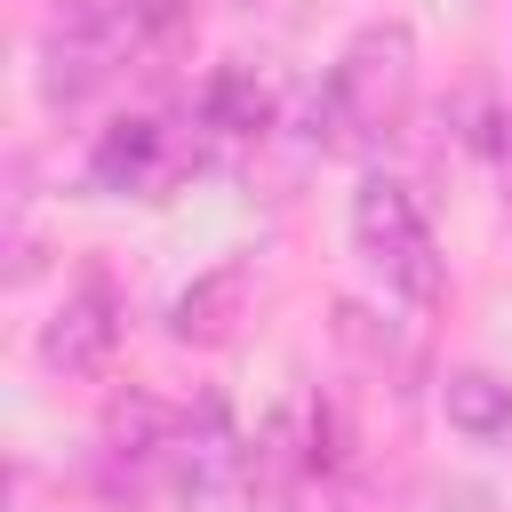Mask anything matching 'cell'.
<instances>
[{
  "mask_svg": "<svg viewBox=\"0 0 512 512\" xmlns=\"http://www.w3.org/2000/svg\"><path fill=\"white\" fill-rule=\"evenodd\" d=\"M432 512H496V496L480 480H448V488H432Z\"/></svg>",
  "mask_w": 512,
  "mask_h": 512,
  "instance_id": "30bf717a",
  "label": "cell"
},
{
  "mask_svg": "<svg viewBox=\"0 0 512 512\" xmlns=\"http://www.w3.org/2000/svg\"><path fill=\"white\" fill-rule=\"evenodd\" d=\"M176 504L184 512H240L256 496V448L240 440L232 408L208 392L200 408H184V440H176Z\"/></svg>",
  "mask_w": 512,
  "mask_h": 512,
  "instance_id": "5b68a950",
  "label": "cell"
},
{
  "mask_svg": "<svg viewBox=\"0 0 512 512\" xmlns=\"http://www.w3.org/2000/svg\"><path fill=\"white\" fill-rule=\"evenodd\" d=\"M184 160H200V136L184 144L168 120H120V128H104V144L88 160V184L96 192H160Z\"/></svg>",
  "mask_w": 512,
  "mask_h": 512,
  "instance_id": "52a82bcc",
  "label": "cell"
},
{
  "mask_svg": "<svg viewBox=\"0 0 512 512\" xmlns=\"http://www.w3.org/2000/svg\"><path fill=\"white\" fill-rule=\"evenodd\" d=\"M184 0H56V16L40 24V96L88 104L96 88H112L136 56H152L176 32Z\"/></svg>",
  "mask_w": 512,
  "mask_h": 512,
  "instance_id": "6da1fadb",
  "label": "cell"
},
{
  "mask_svg": "<svg viewBox=\"0 0 512 512\" xmlns=\"http://www.w3.org/2000/svg\"><path fill=\"white\" fill-rule=\"evenodd\" d=\"M352 248H360L368 272H376L392 296H408L416 312H432V304L448 296L440 240H432V224H424V208H416V192H408L400 176H360V192H352Z\"/></svg>",
  "mask_w": 512,
  "mask_h": 512,
  "instance_id": "3957f363",
  "label": "cell"
},
{
  "mask_svg": "<svg viewBox=\"0 0 512 512\" xmlns=\"http://www.w3.org/2000/svg\"><path fill=\"white\" fill-rule=\"evenodd\" d=\"M320 112H328V152H384L416 112V32L400 16L360 24L320 88Z\"/></svg>",
  "mask_w": 512,
  "mask_h": 512,
  "instance_id": "7a4b0ae2",
  "label": "cell"
},
{
  "mask_svg": "<svg viewBox=\"0 0 512 512\" xmlns=\"http://www.w3.org/2000/svg\"><path fill=\"white\" fill-rule=\"evenodd\" d=\"M112 344H120V296H112L104 272H80L64 288L56 320L40 328V368L48 376H104Z\"/></svg>",
  "mask_w": 512,
  "mask_h": 512,
  "instance_id": "8992f818",
  "label": "cell"
},
{
  "mask_svg": "<svg viewBox=\"0 0 512 512\" xmlns=\"http://www.w3.org/2000/svg\"><path fill=\"white\" fill-rule=\"evenodd\" d=\"M440 408H448V424L472 432V440H504V432H512V384H504L496 368H448Z\"/></svg>",
  "mask_w": 512,
  "mask_h": 512,
  "instance_id": "9c48e42d",
  "label": "cell"
},
{
  "mask_svg": "<svg viewBox=\"0 0 512 512\" xmlns=\"http://www.w3.org/2000/svg\"><path fill=\"white\" fill-rule=\"evenodd\" d=\"M240 296H248V272H240V264H224V272L192 280V288L168 304V336H176V344H216V336H232Z\"/></svg>",
  "mask_w": 512,
  "mask_h": 512,
  "instance_id": "ba28073f",
  "label": "cell"
},
{
  "mask_svg": "<svg viewBox=\"0 0 512 512\" xmlns=\"http://www.w3.org/2000/svg\"><path fill=\"white\" fill-rule=\"evenodd\" d=\"M176 440H184V408H168V400L144 392V384L112 392V408H104V424H96V496L144 504V496L176 472Z\"/></svg>",
  "mask_w": 512,
  "mask_h": 512,
  "instance_id": "277c9868",
  "label": "cell"
}]
</instances>
